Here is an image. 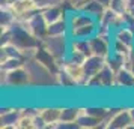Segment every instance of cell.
Listing matches in <instances>:
<instances>
[{
    "instance_id": "cell-32",
    "label": "cell",
    "mask_w": 134,
    "mask_h": 129,
    "mask_svg": "<svg viewBox=\"0 0 134 129\" xmlns=\"http://www.w3.org/2000/svg\"><path fill=\"white\" fill-rule=\"evenodd\" d=\"M98 2H99V3H103L104 6H107V8H109V5H110V0H98Z\"/></svg>"
},
{
    "instance_id": "cell-14",
    "label": "cell",
    "mask_w": 134,
    "mask_h": 129,
    "mask_svg": "<svg viewBox=\"0 0 134 129\" xmlns=\"http://www.w3.org/2000/svg\"><path fill=\"white\" fill-rule=\"evenodd\" d=\"M99 123L101 120L97 119V117H93L92 114H89L87 111H86L85 107H81V111H80V116L77 119V125H79L80 129H95L99 126Z\"/></svg>"
},
{
    "instance_id": "cell-6",
    "label": "cell",
    "mask_w": 134,
    "mask_h": 129,
    "mask_svg": "<svg viewBox=\"0 0 134 129\" xmlns=\"http://www.w3.org/2000/svg\"><path fill=\"white\" fill-rule=\"evenodd\" d=\"M60 69H63V71L72 78L74 83L77 84V87H85L87 78H86L85 69H83V65H81V63H75V62L69 60L66 57V59L60 63Z\"/></svg>"
},
{
    "instance_id": "cell-22",
    "label": "cell",
    "mask_w": 134,
    "mask_h": 129,
    "mask_svg": "<svg viewBox=\"0 0 134 129\" xmlns=\"http://www.w3.org/2000/svg\"><path fill=\"white\" fill-rule=\"evenodd\" d=\"M81 107H62L60 122H77Z\"/></svg>"
},
{
    "instance_id": "cell-20",
    "label": "cell",
    "mask_w": 134,
    "mask_h": 129,
    "mask_svg": "<svg viewBox=\"0 0 134 129\" xmlns=\"http://www.w3.org/2000/svg\"><path fill=\"white\" fill-rule=\"evenodd\" d=\"M9 57H21L23 59V53L18 45L14 42H8L5 45H0V62H5Z\"/></svg>"
},
{
    "instance_id": "cell-28",
    "label": "cell",
    "mask_w": 134,
    "mask_h": 129,
    "mask_svg": "<svg viewBox=\"0 0 134 129\" xmlns=\"http://www.w3.org/2000/svg\"><path fill=\"white\" fill-rule=\"evenodd\" d=\"M86 111L89 113V114H92L93 117H97V119H99V120H103L104 117L109 114V107H85Z\"/></svg>"
},
{
    "instance_id": "cell-7",
    "label": "cell",
    "mask_w": 134,
    "mask_h": 129,
    "mask_svg": "<svg viewBox=\"0 0 134 129\" xmlns=\"http://www.w3.org/2000/svg\"><path fill=\"white\" fill-rule=\"evenodd\" d=\"M24 108L14 107V108H2L0 111V128L2 129H17L20 117L23 116Z\"/></svg>"
},
{
    "instance_id": "cell-27",
    "label": "cell",
    "mask_w": 134,
    "mask_h": 129,
    "mask_svg": "<svg viewBox=\"0 0 134 129\" xmlns=\"http://www.w3.org/2000/svg\"><path fill=\"white\" fill-rule=\"evenodd\" d=\"M33 117L35 114L23 111V116L20 117L18 123H17V129H33Z\"/></svg>"
},
{
    "instance_id": "cell-30",
    "label": "cell",
    "mask_w": 134,
    "mask_h": 129,
    "mask_svg": "<svg viewBox=\"0 0 134 129\" xmlns=\"http://www.w3.org/2000/svg\"><path fill=\"white\" fill-rule=\"evenodd\" d=\"M71 2H72L74 5H75V8H77V11H79V8H80V5H83V3H85L86 0H71Z\"/></svg>"
},
{
    "instance_id": "cell-17",
    "label": "cell",
    "mask_w": 134,
    "mask_h": 129,
    "mask_svg": "<svg viewBox=\"0 0 134 129\" xmlns=\"http://www.w3.org/2000/svg\"><path fill=\"white\" fill-rule=\"evenodd\" d=\"M41 12H42L44 18H45V21H47L48 24L56 23V21H59V20L66 17V14H65V11H63V8H62L60 5H51V6L42 9Z\"/></svg>"
},
{
    "instance_id": "cell-16",
    "label": "cell",
    "mask_w": 134,
    "mask_h": 129,
    "mask_svg": "<svg viewBox=\"0 0 134 129\" xmlns=\"http://www.w3.org/2000/svg\"><path fill=\"white\" fill-rule=\"evenodd\" d=\"M105 8L107 6H104L103 3H99L98 0H86L83 5H80L79 11H83V12L89 14L92 17H95L97 20H99V17L105 11Z\"/></svg>"
},
{
    "instance_id": "cell-1",
    "label": "cell",
    "mask_w": 134,
    "mask_h": 129,
    "mask_svg": "<svg viewBox=\"0 0 134 129\" xmlns=\"http://www.w3.org/2000/svg\"><path fill=\"white\" fill-rule=\"evenodd\" d=\"M24 68L29 75L30 87H56V75L35 57L24 60Z\"/></svg>"
},
{
    "instance_id": "cell-3",
    "label": "cell",
    "mask_w": 134,
    "mask_h": 129,
    "mask_svg": "<svg viewBox=\"0 0 134 129\" xmlns=\"http://www.w3.org/2000/svg\"><path fill=\"white\" fill-rule=\"evenodd\" d=\"M9 32H11V42H14L15 45H18L21 50L41 47V41L38 38L33 36L23 24H20L17 21L9 27Z\"/></svg>"
},
{
    "instance_id": "cell-21",
    "label": "cell",
    "mask_w": 134,
    "mask_h": 129,
    "mask_svg": "<svg viewBox=\"0 0 134 129\" xmlns=\"http://www.w3.org/2000/svg\"><path fill=\"white\" fill-rule=\"evenodd\" d=\"M48 35L50 36H60V35H68L69 36V23L68 17L59 20L56 23L48 24Z\"/></svg>"
},
{
    "instance_id": "cell-13",
    "label": "cell",
    "mask_w": 134,
    "mask_h": 129,
    "mask_svg": "<svg viewBox=\"0 0 134 129\" xmlns=\"http://www.w3.org/2000/svg\"><path fill=\"white\" fill-rule=\"evenodd\" d=\"M115 87H124V89H133L134 87V74L128 68H122L116 72Z\"/></svg>"
},
{
    "instance_id": "cell-25",
    "label": "cell",
    "mask_w": 134,
    "mask_h": 129,
    "mask_svg": "<svg viewBox=\"0 0 134 129\" xmlns=\"http://www.w3.org/2000/svg\"><path fill=\"white\" fill-rule=\"evenodd\" d=\"M24 65V59L21 57H9L5 62H0V71H12Z\"/></svg>"
},
{
    "instance_id": "cell-5",
    "label": "cell",
    "mask_w": 134,
    "mask_h": 129,
    "mask_svg": "<svg viewBox=\"0 0 134 129\" xmlns=\"http://www.w3.org/2000/svg\"><path fill=\"white\" fill-rule=\"evenodd\" d=\"M0 75H2V86L3 87H15V89L30 87L29 75H27L24 65L17 69H12V71H0Z\"/></svg>"
},
{
    "instance_id": "cell-26",
    "label": "cell",
    "mask_w": 134,
    "mask_h": 129,
    "mask_svg": "<svg viewBox=\"0 0 134 129\" xmlns=\"http://www.w3.org/2000/svg\"><path fill=\"white\" fill-rule=\"evenodd\" d=\"M110 9H113L116 14H124L128 12V8H130V3L128 0H110V5H109Z\"/></svg>"
},
{
    "instance_id": "cell-10",
    "label": "cell",
    "mask_w": 134,
    "mask_h": 129,
    "mask_svg": "<svg viewBox=\"0 0 134 129\" xmlns=\"http://www.w3.org/2000/svg\"><path fill=\"white\" fill-rule=\"evenodd\" d=\"M105 63H107V59L105 57H101V56H97V54L87 56L86 60L83 62V69H85L86 78H91L93 75H97L105 66Z\"/></svg>"
},
{
    "instance_id": "cell-23",
    "label": "cell",
    "mask_w": 134,
    "mask_h": 129,
    "mask_svg": "<svg viewBox=\"0 0 134 129\" xmlns=\"http://www.w3.org/2000/svg\"><path fill=\"white\" fill-rule=\"evenodd\" d=\"M125 62H127V57L118 54V53H113V51H111V54L107 57V65H109L115 72L121 71L122 68H125Z\"/></svg>"
},
{
    "instance_id": "cell-11",
    "label": "cell",
    "mask_w": 134,
    "mask_h": 129,
    "mask_svg": "<svg viewBox=\"0 0 134 129\" xmlns=\"http://www.w3.org/2000/svg\"><path fill=\"white\" fill-rule=\"evenodd\" d=\"M35 59H36L38 62H41L44 66H47V68H48L54 75L60 71V63H59V60H57V59H56L54 56L51 54L47 48H44L42 45L36 50Z\"/></svg>"
},
{
    "instance_id": "cell-18",
    "label": "cell",
    "mask_w": 134,
    "mask_h": 129,
    "mask_svg": "<svg viewBox=\"0 0 134 129\" xmlns=\"http://www.w3.org/2000/svg\"><path fill=\"white\" fill-rule=\"evenodd\" d=\"M97 75H98V78H99V81H101L103 89H113V87H115L116 72L110 68L107 63H105V66H104V68L101 69Z\"/></svg>"
},
{
    "instance_id": "cell-34",
    "label": "cell",
    "mask_w": 134,
    "mask_h": 129,
    "mask_svg": "<svg viewBox=\"0 0 134 129\" xmlns=\"http://www.w3.org/2000/svg\"><path fill=\"white\" fill-rule=\"evenodd\" d=\"M128 3H130V6H134V0H128Z\"/></svg>"
},
{
    "instance_id": "cell-15",
    "label": "cell",
    "mask_w": 134,
    "mask_h": 129,
    "mask_svg": "<svg viewBox=\"0 0 134 129\" xmlns=\"http://www.w3.org/2000/svg\"><path fill=\"white\" fill-rule=\"evenodd\" d=\"M98 30V21L92 24H86L77 29H69V38H83V39H91L97 35Z\"/></svg>"
},
{
    "instance_id": "cell-29",
    "label": "cell",
    "mask_w": 134,
    "mask_h": 129,
    "mask_svg": "<svg viewBox=\"0 0 134 129\" xmlns=\"http://www.w3.org/2000/svg\"><path fill=\"white\" fill-rule=\"evenodd\" d=\"M86 57H87V56L83 54V53H80V51H75V50L69 48V53H68V59H69V60L75 62V63H81V65H83V62L86 60Z\"/></svg>"
},
{
    "instance_id": "cell-8",
    "label": "cell",
    "mask_w": 134,
    "mask_h": 129,
    "mask_svg": "<svg viewBox=\"0 0 134 129\" xmlns=\"http://www.w3.org/2000/svg\"><path fill=\"white\" fill-rule=\"evenodd\" d=\"M130 123H133L131 116H130V110L128 108H118L110 116L105 129H127Z\"/></svg>"
},
{
    "instance_id": "cell-24",
    "label": "cell",
    "mask_w": 134,
    "mask_h": 129,
    "mask_svg": "<svg viewBox=\"0 0 134 129\" xmlns=\"http://www.w3.org/2000/svg\"><path fill=\"white\" fill-rule=\"evenodd\" d=\"M56 87L69 89V87H77V84L74 83V80L63 71V69H60V71L56 74Z\"/></svg>"
},
{
    "instance_id": "cell-19",
    "label": "cell",
    "mask_w": 134,
    "mask_h": 129,
    "mask_svg": "<svg viewBox=\"0 0 134 129\" xmlns=\"http://www.w3.org/2000/svg\"><path fill=\"white\" fill-rule=\"evenodd\" d=\"M113 39H118L121 42L127 44L128 47L134 48V30L128 26H122L113 32Z\"/></svg>"
},
{
    "instance_id": "cell-2",
    "label": "cell",
    "mask_w": 134,
    "mask_h": 129,
    "mask_svg": "<svg viewBox=\"0 0 134 129\" xmlns=\"http://www.w3.org/2000/svg\"><path fill=\"white\" fill-rule=\"evenodd\" d=\"M41 45L44 48L48 50L50 53L59 60V63H62L68 57L69 45H71V38L68 35H60V36H50V35H47L42 39Z\"/></svg>"
},
{
    "instance_id": "cell-31",
    "label": "cell",
    "mask_w": 134,
    "mask_h": 129,
    "mask_svg": "<svg viewBox=\"0 0 134 129\" xmlns=\"http://www.w3.org/2000/svg\"><path fill=\"white\" fill-rule=\"evenodd\" d=\"M128 110H130V116H131V120H133V123H134V107H130Z\"/></svg>"
},
{
    "instance_id": "cell-12",
    "label": "cell",
    "mask_w": 134,
    "mask_h": 129,
    "mask_svg": "<svg viewBox=\"0 0 134 129\" xmlns=\"http://www.w3.org/2000/svg\"><path fill=\"white\" fill-rule=\"evenodd\" d=\"M38 113L47 122L48 129H54V125L60 120L62 107H41V108H38Z\"/></svg>"
},
{
    "instance_id": "cell-33",
    "label": "cell",
    "mask_w": 134,
    "mask_h": 129,
    "mask_svg": "<svg viewBox=\"0 0 134 129\" xmlns=\"http://www.w3.org/2000/svg\"><path fill=\"white\" fill-rule=\"evenodd\" d=\"M127 14H130V15H133V17H134V6H130V8H128V12Z\"/></svg>"
},
{
    "instance_id": "cell-4",
    "label": "cell",
    "mask_w": 134,
    "mask_h": 129,
    "mask_svg": "<svg viewBox=\"0 0 134 129\" xmlns=\"http://www.w3.org/2000/svg\"><path fill=\"white\" fill-rule=\"evenodd\" d=\"M17 23L23 24L41 42H42L44 38L48 35V23L45 21V18H44V15L41 11H36L35 14H32L30 17L26 18V20H17Z\"/></svg>"
},
{
    "instance_id": "cell-9",
    "label": "cell",
    "mask_w": 134,
    "mask_h": 129,
    "mask_svg": "<svg viewBox=\"0 0 134 129\" xmlns=\"http://www.w3.org/2000/svg\"><path fill=\"white\" fill-rule=\"evenodd\" d=\"M91 42V51L92 54H97V56H101V57H109L111 54V42L113 39H107L104 36H99V35H95L89 39Z\"/></svg>"
}]
</instances>
